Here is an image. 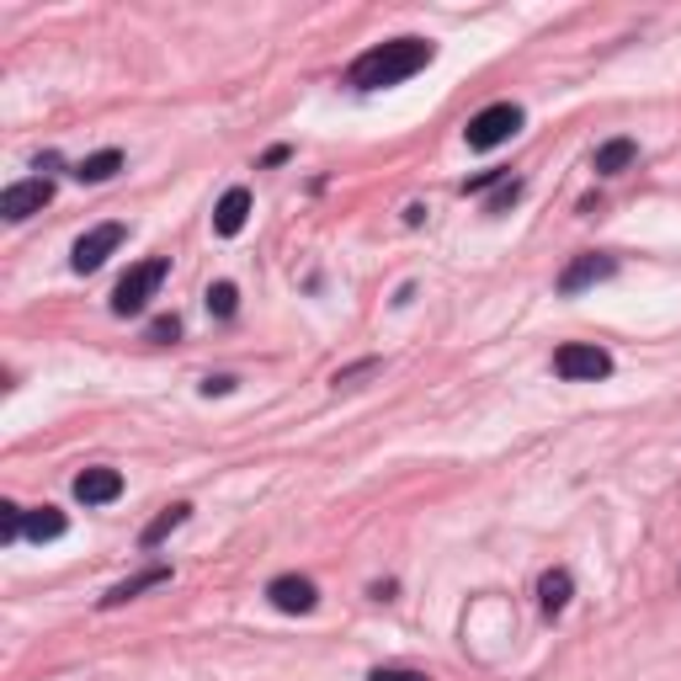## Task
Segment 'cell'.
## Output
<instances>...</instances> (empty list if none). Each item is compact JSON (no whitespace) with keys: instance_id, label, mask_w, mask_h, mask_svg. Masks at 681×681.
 <instances>
[{"instance_id":"obj_1","label":"cell","mask_w":681,"mask_h":681,"mask_svg":"<svg viewBox=\"0 0 681 681\" xmlns=\"http://www.w3.org/2000/svg\"><path fill=\"white\" fill-rule=\"evenodd\" d=\"M432 59H437V48H432L426 37H394V43L368 48L357 65L346 69V80H351L357 91H383V86H400L410 75H421Z\"/></svg>"},{"instance_id":"obj_2","label":"cell","mask_w":681,"mask_h":681,"mask_svg":"<svg viewBox=\"0 0 681 681\" xmlns=\"http://www.w3.org/2000/svg\"><path fill=\"white\" fill-rule=\"evenodd\" d=\"M166 272H170L166 256H155V261H138L134 272L112 288V314H123V320H129V314H138V309L155 299V288L166 282Z\"/></svg>"},{"instance_id":"obj_3","label":"cell","mask_w":681,"mask_h":681,"mask_svg":"<svg viewBox=\"0 0 681 681\" xmlns=\"http://www.w3.org/2000/svg\"><path fill=\"white\" fill-rule=\"evenodd\" d=\"M554 373L570 378V383H596V378L613 373V357L602 346H585V340H565L554 351Z\"/></svg>"},{"instance_id":"obj_4","label":"cell","mask_w":681,"mask_h":681,"mask_svg":"<svg viewBox=\"0 0 681 681\" xmlns=\"http://www.w3.org/2000/svg\"><path fill=\"white\" fill-rule=\"evenodd\" d=\"M516 129H522V107H516V102H495V107H484L475 123L464 129V138H469V149H479V155H484V149L506 144Z\"/></svg>"},{"instance_id":"obj_5","label":"cell","mask_w":681,"mask_h":681,"mask_svg":"<svg viewBox=\"0 0 681 681\" xmlns=\"http://www.w3.org/2000/svg\"><path fill=\"white\" fill-rule=\"evenodd\" d=\"M48 203H54V181H48V176H27V181H16V187L0 192V213H5L11 224H22V219L43 213Z\"/></svg>"},{"instance_id":"obj_6","label":"cell","mask_w":681,"mask_h":681,"mask_svg":"<svg viewBox=\"0 0 681 681\" xmlns=\"http://www.w3.org/2000/svg\"><path fill=\"white\" fill-rule=\"evenodd\" d=\"M118 245H123V224H97L91 235L75 239V250H69V267H75L80 277L97 272V267H102V261L112 256V250H118Z\"/></svg>"},{"instance_id":"obj_7","label":"cell","mask_w":681,"mask_h":681,"mask_svg":"<svg viewBox=\"0 0 681 681\" xmlns=\"http://www.w3.org/2000/svg\"><path fill=\"white\" fill-rule=\"evenodd\" d=\"M267 596H272L277 613H314V602H320L314 580H304V576H277L267 585Z\"/></svg>"},{"instance_id":"obj_8","label":"cell","mask_w":681,"mask_h":681,"mask_svg":"<svg viewBox=\"0 0 681 681\" xmlns=\"http://www.w3.org/2000/svg\"><path fill=\"white\" fill-rule=\"evenodd\" d=\"M617 272L613 256H576L565 272H559V293H580V288H591V282H607Z\"/></svg>"},{"instance_id":"obj_9","label":"cell","mask_w":681,"mask_h":681,"mask_svg":"<svg viewBox=\"0 0 681 681\" xmlns=\"http://www.w3.org/2000/svg\"><path fill=\"white\" fill-rule=\"evenodd\" d=\"M118 495H123V475L118 469H86V475H75V501H86V506H107Z\"/></svg>"},{"instance_id":"obj_10","label":"cell","mask_w":681,"mask_h":681,"mask_svg":"<svg viewBox=\"0 0 681 681\" xmlns=\"http://www.w3.org/2000/svg\"><path fill=\"white\" fill-rule=\"evenodd\" d=\"M245 219H250V192H245V187H230V192L219 198V208H213V230H219V235H239Z\"/></svg>"},{"instance_id":"obj_11","label":"cell","mask_w":681,"mask_h":681,"mask_svg":"<svg viewBox=\"0 0 681 681\" xmlns=\"http://www.w3.org/2000/svg\"><path fill=\"white\" fill-rule=\"evenodd\" d=\"M170 570L166 565H155V570H144V576H129V580H118L112 591L102 596V607H123V602H134L138 591H149V585H166Z\"/></svg>"},{"instance_id":"obj_12","label":"cell","mask_w":681,"mask_h":681,"mask_svg":"<svg viewBox=\"0 0 681 681\" xmlns=\"http://www.w3.org/2000/svg\"><path fill=\"white\" fill-rule=\"evenodd\" d=\"M22 533H27L33 544H54V538H65V511H59V506H37V511H27Z\"/></svg>"},{"instance_id":"obj_13","label":"cell","mask_w":681,"mask_h":681,"mask_svg":"<svg viewBox=\"0 0 681 681\" xmlns=\"http://www.w3.org/2000/svg\"><path fill=\"white\" fill-rule=\"evenodd\" d=\"M634 160H639V144L634 138H607L596 149V176H617V170H628Z\"/></svg>"},{"instance_id":"obj_14","label":"cell","mask_w":681,"mask_h":681,"mask_svg":"<svg viewBox=\"0 0 681 681\" xmlns=\"http://www.w3.org/2000/svg\"><path fill=\"white\" fill-rule=\"evenodd\" d=\"M118 170H123V155H118V149H97V155H86V160L75 166V181H91V187H97V181H112Z\"/></svg>"},{"instance_id":"obj_15","label":"cell","mask_w":681,"mask_h":681,"mask_svg":"<svg viewBox=\"0 0 681 681\" xmlns=\"http://www.w3.org/2000/svg\"><path fill=\"white\" fill-rule=\"evenodd\" d=\"M538 602H544L548 617L565 613V607H570V576H565V570H548V576L538 580Z\"/></svg>"},{"instance_id":"obj_16","label":"cell","mask_w":681,"mask_h":681,"mask_svg":"<svg viewBox=\"0 0 681 681\" xmlns=\"http://www.w3.org/2000/svg\"><path fill=\"white\" fill-rule=\"evenodd\" d=\"M187 516H192V506H187V501H176V506H166V511H160V516H155V522H149V527H144V538H138V544H144V548H155V544H160V538H170V533H176V527H181Z\"/></svg>"},{"instance_id":"obj_17","label":"cell","mask_w":681,"mask_h":681,"mask_svg":"<svg viewBox=\"0 0 681 681\" xmlns=\"http://www.w3.org/2000/svg\"><path fill=\"white\" fill-rule=\"evenodd\" d=\"M235 309H239L235 282H213V288H208V314H219V320H230Z\"/></svg>"},{"instance_id":"obj_18","label":"cell","mask_w":681,"mask_h":681,"mask_svg":"<svg viewBox=\"0 0 681 681\" xmlns=\"http://www.w3.org/2000/svg\"><path fill=\"white\" fill-rule=\"evenodd\" d=\"M22 522H27V511L0 501V544H16V538H22Z\"/></svg>"},{"instance_id":"obj_19","label":"cell","mask_w":681,"mask_h":681,"mask_svg":"<svg viewBox=\"0 0 681 681\" xmlns=\"http://www.w3.org/2000/svg\"><path fill=\"white\" fill-rule=\"evenodd\" d=\"M516 198H522V181H501V187H495V198L484 203V213H506Z\"/></svg>"},{"instance_id":"obj_20","label":"cell","mask_w":681,"mask_h":681,"mask_svg":"<svg viewBox=\"0 0 681 681\" xmlns=\"http://www.w3.org/2000/svg\"><path fill=\"white\" fill-rule=\"evenodd\" d=\"M176 336H181V320H176V314H160V320L149 325V340H176Z\"/></svg>"},{"instance_id":"obj_21","label":"cell","mask_w":681,"mask_h":681,"mask_svg":"<svg viewBox=\"0 0 681 681\" xmlns=\"http://www.w3.org/2000/svg\"><path fill=\"white\" fill-rule=\"evenodd\" d=\"M373 681H426L421 671H373Z\"/></svg>"},{"instance_id":"obj_22","label":"cell","mask_w":681,"mask_h":681,"mask_svg":"<svg viewBox=\"0 0 681 681\" xmlns=\"http://www.w3.org/2000/svg\"><path fill=\"white\" fill-rule=\"evenodd\" d=\"M235 389V378H208L203 383V394H230Z\"/></svg>"}]
</instances>
